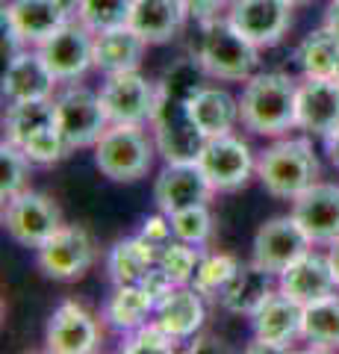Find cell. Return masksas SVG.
Segmentation results:
<instances>
[{
	"instance_id": "6da1fadb",
	"label": "cell",
	"mask_w": 339,
	"mask_h": 354,
	"mask_svg": "<svg viewBox=\"0 0 339 354\" xmlns=\"http://www.w3.org/2000/svg\"><path fill=\"white\" fill-rule=\"evenodd\" d=\"M239 118L257 136H283L298 127V83L280 71L248 77L239 97Z\"/></svg>"
},
{
	"instance_id": "7a4b0ae2",
	"label": "cell",
	"mask_w": 339,
	"mask_h": 354,
	"mask_svg": "<svg viewBox=\"0 0 339 354\" xmlns=\"http://www.w3.org/2000/svg\"><path fill=\"white\" fill-rule=\"evenodd\" d=\"M257 177L269 195L295 201L319 177V157L307 139H280L262 151L257 160Z\"/></svg>"
},
{
	"instance_id": "3957f363",
	"label": "cell",
	"mask_w": 339,
	"mask_h": 354,
	"mask_svg": "<svg viewBox=\"0 0 339 354\" xmlns=\"http://www.w3.org/2000/svg\"><path fill=\"white\" fill-rule=\"evenodd\" d=\"M198 59L215 80H248L260 65V48L251 44L231 21L215 15L201 21Z\"/></svg>"
},
{
	"instance_id": "277c9868",
	"label": "cell",
	"mask_w": 339,
	"mask_h": 354,
	"mask_svg": "<svg viewBox=\"0 0 339 354\" xmlns=\"http://www.w3.org/2000/svg\"><path fill=\"white\" fill-rule=\"evenodd\" d=\"M157 142L148 139L142 124H109L95 145V165L115 183H136L154 165Z\"/></svg>"
},
{
	"instance_id": "5b68a950",
	"label": "cell",
	"mask_w": 339,
	"mask_h": 354,
	"mask_svg": "<svg viewBox=\"0 0 339 354\" xmlns=\"http://www.w3.org/2000/svg\"><path fill=\"white\" fill-rule=\"evenodd\" d=\"M151 124H154L157 151L166 162H198L206 136L189 115V101H180L157 88V109Z\"/></svg>"
},
{
	"instance_id": "8992f818",
	"label": "cell",
	"mask_w": 339,
	"mask_h": 354,
	"mask_svg": "<svg viewBox=\"0 0 339 354\" xmlns=\"http://www.w3.org/2000/svg\"><path fill=\"white\" fill-rule=\"evenodd\" d=\"M57 127L71 151L97 145L109 127L106 109L101 104V92H92L86 86H68L57 95Z\"/></svg>"
},
{
	"instance_id": "52a82bcc",
	"label": "cell",
	"mask_w": 339,
	"mask_h": 354,
	"mask_svg": "<svg viewBox=\"0 0 339 354\" xmlns=\"http://www.w3.org/2000/svg\"><path fill=\"white\" fill-rule=\"evenodd\" d=\"M36 263L50 281H80L95 263V242L80 225H62L36 248Z\"/></svg>"
},
{
	"instance_id": "ba28073f",
	"label": "cell",
	"mask_w": 339,
	"mask_h": 354,
	"mask_svg": "<svg viewBox=\"0 0 339 354\" xmlns=\"http://www.w3.org/2000/svg\"><path fill=\"white\" fill-rule=\"evenodd\" d=\"M3 225H6V234L18 245L39 248L50 234H57L62 227V213L53 198L24 189L15 198L3 201Z\"/></svg>"
},
{
	"instance_id": "9c48e42d",
	"label": "cell",
	"mask_w": 339,
	"mask_h": 354,
	"mask_svg": "<svg viewBox=\"0 0 339 354\" xmlns=\"http://www.w3.org/2000/svg\"><path fill=\"white\" fill-rule=\"evenodd\" d=\"M39 53L59 83L80 80L95 65V32L74 15L39 44Z\"/></svg>"
},
{
	"instance_id": "30bf717a",
	"label": "cell",
	"mask_w": 339,
	"mask_h": 354,
	"mask_svg": "<svg viewBox=\"0 0 339 354\" xmlns=\"http://www.w3.org/2000/svg\"><path fill=\"white\" fill-rule=\"evenodd\" d=\"M101 104L106 109L109 124H145L157 109V83L136 71L106 74L101 86Z\"/></svg>"
},
{
	"instance_id": "8fae6325",
	"label": "cell",
	"mask_w": 339,
	"mask_h": 354,
	"mask_svg": "<svg viewBox=\"0 0 339 354\" xmlns=\"http://www.w3.org/2000/svg\"><path fill=\"white\" fill-rule=\"evenodd\" d=\"M198 165L204 169L206 180L215 192H236L248 183L251 171L257 169L254 153H251L248 142H242L233 133L224 136H210L198 157Z\"/></svg>"
},
{
	"instance_id": "7c38bea8",
	"label": "cell",
	"mask_w": 339,
	"mask_h": 354,
	"mask_svg": "<svg viewBox=\"0 0 339 354\" xmlns=\"http://www.w3.org/2000/svg\"><path fill=\"white\" fill-rule=\"evenodd\" d=\"M310 236L301 230V225L295 221V216H275L269 218L266 225H260L257 236H254V251H251V260H254L260 269H266L271 274H280L287 266H292L301 254L310 251Z\"/></svg>"
},
{
	"instance_id": "4fadbf2b",
	"label": "cell",
	"mask_w": 339,
	"mask_h": 354,
	"mask_svg": "<svg viewBox=\"0 0 339 354\" xmlns=\"http://www.w3.org/2000/svg\"><path fill=\"white\" fill-rule=\"evenodd\" d=\"M227 21L251 44L271 48L292 27V6L287 0H233Z\"/></svg>"
},
{
	"instance_id": "5bb4252c",
	"label": "cell",
	"mask_w": 339,
	"mask_h": 354,
	"mask_svg": "<svg viewBox=\"0 0 339 354\" xmlns=\"http://www.w3.org/2000/svg\"><path fill=\"white\" fill-rule=\"evenodd\" d=\"M101 342V330L92 313L77 301H62L48 319L45 346L53 354H92Z\"/></svg>"
},
{
	"instance_id": "9a60e30c",
	"label": "cell",
	"mask_w": 339,
	"mask_h": 354,
	"mask_svg": "<svg viewBox=\"0 0 339 354\" xmlns=\"http://www.w3.org/2000/svg\"><path fill=\"white\" fill-rule=\"evenodd\" d=\"M68 15L62 0H9L3 9V30L12 32L21 44L39 48L68 21Z\"/></svg>"
},
{
	"instance_id": "2e32d148",
	"label": "cell",
	"mask_w": 339,
	"mask_h": 354,
	"mask_svg": "<svg viewBox=\"0 0 339 354\" xmlns=\"http://www.w3.org/2000/svg\"><path fill=\"white\" fill-rule=\"evenodd\" d=\"M210 192H215L206 174L198 162H166V169L159 171L154 183V201L159 213H177V209L206 204Z\"/></svg>"
},
{
	"instance_id": "e0dca14e",
	"label": "cell",
	"mask_w": 339,
	"mask_h": 354,
	"mask_svg": "<svg viewBox=\"0 0 339 354\" xmlns=\"http://www.w3.org/2000/svg\"><path fill=\"white\" fill-rule=\"evenodd\" d=\"M298 130L322 139L339 130L336 77H304V83H298Z\"/></svg>"
},
{
	"instance_id": "ac0fdd59",
	"label": "cell",
	"mask_w": 339,
	"mask_h": 354,
	"mask_svg": "<svg viewBox=\"0 0 339 354\" xmlns=\"http://www.w3.org/2000/svg\"><path fill=\"white\" fill-rule=\"evenodd\" d=\"M292 216L310 242H331L339 236V183H319L292 201Z\"/></svg>"
},
{
	"instance_id": "d6986e66",
	"label": "cell",
	"mask_w": 339,
	"mask_h": 354,
	"mask_svg": "<svg viewBox=\"0 0 339 354\" xmlns=\"http://www.w3.org/2000/svg\"><path fill=\"white\" fill-rule=\"evenodd\" d=\"M278 290L292 295L301 304H313V301H322V298L333 295L339 286H336L327 254H319L310 248L307 254H301L292 266H287L278 274Z\"/></svg>"
},
{
	"instance_id": "ffe728a7",
	"label": "cell",
	"mask_w": 339,
	"mask_h": 354,
	"mask_svg": "<svg viewBox=\"0 0 339 354\" xmlns=\"http://www.w3.org/2000/svg\"><path fill=\"white\" fill-rule=\"evenodd\" d=\"M301 325H304V304L295 301L292 295L283 290L271 292L262 307L251 316V328H254L257 339H269L278 346L289 348L295 339L301 337Z\"/></svg>"
},
{
	"instance_id": "44dd1931",
	"label": "cell",
	"mask_w": 339,
	"mask_h": 354,
	"mask_svg": "<svg viewBox=\"0 0 339 354\" xmlns=\"http://www.w3.org/2000/svg\"><path fill=\"white\" fill-rule=\"evenodd\" d=\"M53 83H59L39 50H18L9 57L3 71V95L12 101H36V97H50Z\"/></svg>"
},
{
	"instance_id": "7402d4cb",
	"label": "cell",
	"mask_w": 339,
	"mask_h": 354,
	"mask_svg": "<svg viewBox=\"0 0 339 354\" xmlns=\"http://www.w3.org/2000/svg\"><path fill=\"white\" fill-rule=\"evenodd\" d=\"M154 319L177 339H192L204 328V319H206L204 295L192 283L174 286L162 301H157Z\"/></svg>"
},
{
	"instance_id": "603a6c76",
	"label": "cell",
	"mask_w": 339,
	"mask_h": 354,
	"mask_svg": "<svg viewBox=\"0 0 339 354\" xmlns=\"http://www.w3.org/2000/svg\"><path fill=\"white\" fill-rule=\"evenodd\" d=\"M275 274L260 269V266L251 260V263H239V269L227 286L218 295V304H222L227 313H236V316H254L257 310L262 307V301L275 292Z\"/></svg>"
},
{
	"instance_id": "cb8c5ba5",
	"label": "cell",
	"mask_w": 339,
	"mask_h": 354,
	"mask_svg": "<svg viewBox=\"0 0 339 354\" xmlns=\"http://www.w3.org/2000/svg\"><path fill=\"white\" fill-rule=\"evenodd\" d=\"M148 41L133 27H115L95 36V68L104 74L136 71L145 57Z\"/></svg>"
},
{
	"instance_id": "d4e9b609",
	"label": "cell",
	"mask_w": 339,
	"mask_h": 354,
	"mask_svg": "<svg viewBox=\"0 0 339 354\" xmlns=\"http://www.w3.org/2000/svg\"><path fill=\"white\" fill-rule=\"evenodd\" d=\"M186 15L183 0H136L130 27L148 44H166L180 32Z\"/></svg>"
},
{
	"instance_id": "484cf974",
	"label": "cell",
	"mask_w": 339,
	"mask_h": 354,
	"mask_svg": "<svg viewBox=\"0 0 339 354\" xmlns=\"http://www.w3.org/2000/svg\"><path fill=\"white\" fill-rule=\"evenodd\" d=\"M189 115L195 118V124L201 127L206 139L224 136V133H231L236 127V121H242L239 118V101L218 86H201L198 92L192 95Z\"/></svg>"
},
{
	"instance_id": "4316f807",
	"label": "cell",
	"mask_w": 339,
	"mask_h": 354,
	"mask_svg": "<svg viewBox=\"0 0 339 354\" xmlns=\"http://www.w3.org/2000/svg\"><path fill=\"white\" fill-rule=\"evenodd\" d=\"M157 301L151 298V292L142 283H122L115 286V292L109 295V301L104 307V319L115 330L130 334L142 325H148V319L154 316Z\"/></svg>"
},
{
	"instance_id": "83f0119b",
	"label": "cell",
	"mask_w": 339,
	"mask_h": 354,
	"mask_svg": "<svg viewBox=\"0 0 339 354\" xmlns=\"http://www.w3.org/2000/svg\"><path fill=\"white\" fill-rule=\"evenodd\" d=\"M157 251H159V245L148 242L142 234L115 242V245L109 248V257H106V269H109L113 283L115 286L139 283L148 274L151 266H157Z\"/></svg>"
},
{
	"instance_id": "f1b7e54d",
	"label": "cell",
	"mask_w": 339,
	"mask_h": 354,
	"mask_svg": "<svg viewBox=\"0 0 339 354\" xmlns=\"http://www.w3.org/2000/svg\"><path fill=\"white\" fill-rule=\"evenodd\" d=\"M57 127V101L50 97H36V101H12L6 109L3 130L12 145H24L30 136Z\"/></svg>"
},
{
	"instance_id": "f546056e",
	"label": "cell",
	"mask_w": 339,
	"mask_h": 354,
	"mask_svg": "<svg viewBox=\"0 0 339 354\" xmlns=\"http://www.w3.org/2000/svg\"><path fill=\"white\" fill-rule=\"evenodd\" d=\"M301 339L310 348H339V295H327L322 301L304 304Z\"/></svg>"
},
{
	"instance_id": "4dcf8cb0",
	"label": "cell",
	"mask_w": 339,
	"mask_h": 354,
	"mask_svg": "<svg viewBox=\"0 0 339 354\" xmlns=\"http://www.w3.org/2000/svg\"><path fill=\"white\" fill-rule=\"evenodd\" d=\"M295 62L301 65L304 77H333L339 62V39L327 27L310 32L295 50Z\"/></svg>"
},
{
	"instance_id": "1f68e13d",
	"label": "cell",
	"mask_w": 339,
	"mask_h": 354,
	"mask_svg": "<svg viewBox=\"0 0 339 354\" xmlns=\"http://www.w3.org/2000/svg\"><path fill=\"white\" fill-rule=\"evenodd\" d=\"M133 6L136 0H77L74 15L97 36L115 27H127L133 18Z\"/></svg>"
},
{
	"instance_id": "d6a6232c",
	"label": "cell",
	"mask_w": 339,
	"mask_h": 354,
	"mask_svg": "<svg viewBox=\"0 0 339 354\" xmlns=\"http://www.w3.org/2000/svg\"><path fill=\"white\" fill-rule=\"evenodd\" d=\"M236 269H239V260L231 257V254H201V263H198V269H195L192 286L204 298H215L218 301V295H222L227 281L236 274Z\"/></svg>"
},
{
	"instance_id": "836d02e7",
	"label": "cell",
	"mask_w": 339,
	"mask_h": 354,
	"mask_svg": "<svg viewBox=\"0 0 339 354\" xmlns=\"http://www.w3.org/2000/svg\"><path fill=\"white\" fill-rule=\"evenodd\" d=\"M201 248L198 245H189V242H180V239H168L166 245H159L157 251V266L162 272L171 274L174 283H192L195 278V269L201 263Z\"/></svg>"
},
{
	"instance_id": "e575fe53",
	"label": "cell",
	"mask_w": 339,
	"mask_h": 354,
	"mask_svg": "<svg viewBox=\"0 0 339 354\" xmlns=\"http://www.w3.org/2000/svg\"><path fill=\"white\" fill-rule=\"evenodd\" d=\"M204 77H210L204 71V65L198 57H186V59H177L171 65V68H166V74H162V80L157 83L159 92H166L171 97H180V101H192V95L198 92V88L204 86Z\"/></svg>"
},
{
	"instance_id": "d590c367",
	"label": "cell",
	"mask_w": 339,
	"mask_h": 354,
	"mask_svg": "<svg viewBox=\"0 0 339 354\" xmlns=\"http://www.w3.org/2000/svg\"><path fill=\"white\" fill-rule=\"evenodd\" d=\"M171 234L174 239L180 242H189V245H206L213 236V216L206 204H195V207H186V209H177L171 213Z\"/></svg>"
},
{
	"instance_id": "8d00e7d4",
	"label": "cell",
	"mask_w": 339,
	"mask_h": 354,
	"mask_svg": "<svg viewBox=\"0 0 339 354\" xmlns=\"http://www.w3.org/2000/svg\"><path fill=\"white\" fill-rule=\"evenodd\" d=\"M30 157L18 145H12L9 139H3L0 145V198L9 201L18 192H24L27 174H30Z\"/></svg>"
},
{
	"instance_id": "74e56055",
	"label": "cell",
	"mask_w": 339,
	"mask_h": 354,
	"mask_svg": "<svg viewBox=\"0 0 339 354\" xmlns=\"http://www.w3.org/2000/svg\"><path fill=\"white\" fill-rule=\"evenodd\" d=\"M177 337L168 334L157 319L148 325H142L136 330H130L127 339L122 342V351L124 354H171L177 351Z\"/></svg>"
},
{
	"instance_id": "f35d334b",
	"label": "cell",
	"mask_w": 339,
	"mask_h": 354,
	"mask_svg": "<svg viewBox=\"0 0 339 354\" xmlns=\"http://www.w3.org/2000/svg\"><path fill=\"white\" fill-rule=\"evenodd\" d=\"M21 151L30 157L32 165H53V162H59L65 153H68V142L62 139V133L59 127H48V130H41L36 133V136H30L24 145H18Z\"/></svg>"
},
{
	"instance_id": "ab89813d",
	"label": "cell",
	"mask_w": 339,
	"mask_h": 354,
	"mask_svg": "<svg viewBox=\"0 0 339 354\" xmlns=\"http://www.w3.org/2000/svg\"><path fill=\"white\" fill-rule=\"evenodd\" d=\"M139 283L151 292V298H154V301H162V298H166V295L174 290V286H177V283L171 281V274H168V272H162L159 266H151L148 274H145V278H142Z\"/></svg>"
},
{
	"instance_id": "60d3db41",
	"label": "cell",
	"mask_w": 339,
	"mask_h": 354,
	"mask_svg": "<svg viewBox=\"0 0 339 354\" xmlns=\"http://www.w3.org/2000/svg\"><path fill=\"white\" fill-rule=\"evenodd\" d=\"M142 236H145L148 242H154V245H166V242L174 236L171 234V218L166 213L145 218V225H142Z\"/></svg>"
},
{
	"instance_id": "b9f144b4",
	"label": "cell",
	"mask_w": 339,
	"mask_h": 354,
	"mask_svg": "<svg viewBox=\"0 0 339 354\" xmlns=\"http://www.w3.org/2000/svg\"><path fill=\"white\" fill-rule=\"evenodd\" d=\"M183 3H186V12L192 18L206 21V18H215L224 6H231L233 0H183Z\"/></svg>"
},
{
	"instance_id": "7bdbcfd3",
	"label": "cell",
	"mask_w": 339,
	"mask_h": 354,
	"mask_svg": "<svg viewBox=\"0 0 339 354\" xmlns=\"http://www.w3.org/2000/svg\"><path fill=\"white\" fill-rule=\"evenodd\" d=\"M245 351H248V354H280V351H289V348L278 346V342H269V339H257V337H254V342H251Z\"/></svg>"
},
{
	"instance_id": "ee69618b",
	"label": "cell",
	"mask_w": 339,
	"mask_h": 354,
	"mask_svg": "<svg viewBox=\"0 0 339 354\" xmlns=\"http://www.w3.org/2000/svg\"><path fill=\"white\" fill-rule=\"evenodd\" d=\"M325 27L333 32L339 39V0H331V6H327V15H325Z\"/></svg>"
},
{
	"instance_id": "f6af8a7d",
	"label": "cell",
	"mask_w": 339,
	"mask_h": 354,
	"mask_svg": "<svg viewBox=\"0 0 339 354\" xmlns=\"http://www.w3.org/2000/svg\"><path fill=\"white\" fill-rule=\"evenodd\" d=\"M327 260H331V269H333V278L339 286V236L331 242V251H327Z\"/></svg>"
},
{
	"instance_id": "bcb514c9",
	"label": "cell",
	"mask_w": 339,
	"mask_h": 354,
	"mask_svg": "<svg viewBox=\"0 0 339 354\" xmlns=\"http://www.w3.org/2000/svg\"><path fill=\"white\" fill-rule=\"evenodd\" d=\"M327 153H331V162L339 169V130L327 136Z\"/></svg>"
},
{
	"instance_id": "7dc6e473",
	"label": "cell",
	"mask_w": 339,
	"mask_h": 354,
	"mask_svg": "<svg viewBox=\"0 0 339 354\" xmlns=\"http://www.w3.org/2000/svg\"><path fill=\"white\" fill-rule=\"evenodd\" d=\"M62 6H65V9H68V12H71V15H74V9H77V0H62Z\"/></svg>"
},
{
	"instance_id": "c3c4849f",
	"label": "cell",
	"mask_w": 339,
	"mask_h": 354,
	"mask_svg": "<svg viewBox=\"0 0 339 354\" xmlns=\"http://www.w3.org/2000/svg\"><path fill=\"white\" fill-rule=\"evenodd\" d=\"M287 3H289V6L295 9V6H307V3H310V0H287Z\"/></svg>"
},
{
	"instance_id": "681fc988",
	"label": "cell",
	"mask_w": 339,
	"mask_h": 354,
	"mask_svg": "<svg viewBox=\"0 0 339 354\" xmlns=\"http://www.w3.org/2000/svg\"><path fill=\"white\" fill-rule=\"evenodd\" d=\"M333 77H336V80H339V62H336V71H333Z\"/></svg>"
}]
</instances>
